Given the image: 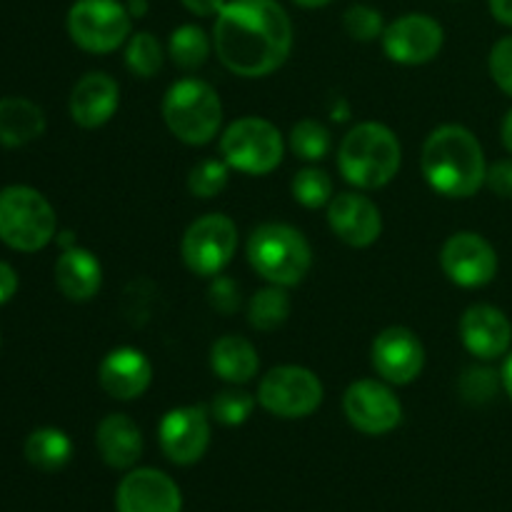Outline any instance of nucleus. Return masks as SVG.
<instances>
[{"label":"nucleus","mask_w":512,"mask_h":512,"mask_svg":"<svg viewBox=\"0 0 512 512\" xmlns=\"http://www.w3.org/2000/svg\"><path fill=\"white\" fill-rule=\"evenodd\" d=\"M213 50L238 78H268L293 50V20L278 0H228L215 15Z\"/></svg>","instance_id":"1"},{"label":"nucleus","mask_w":512,"mask_h":512,"mask_svg":"<svg viewBox=\"0 0 512 512\" xmlns=\"http://www.w3.org/2000/svg\"><path fill=\"white\" fill-rule=\"evenodd\" d=\"M230 183V165L223 158H205L195 163L188 173L190 195L200 200L218 198Z\"/></svg>","instance_id":"32"},{"label":"nucleus","mask_w":512,"mask_h":512,"mask_svg":"<svg viewBox=\"0 0 512 512\" xmlns=\"http://www.w3.org/2000/svg\"><path fill=\"white\" fill-rule=\"evenodd\" d=\"M488 5L490 13H493V18L498 20V23L512 28V0H488Z\"/></svg>","instance_id":"40"},{"label":"nucleus","mask_w":512,"mask_h":512,"mask_svg":"<svg viewBox=\"0 0 512 512\" xmlns=\"http://www.w3.org/2000/svg\"><path fill=\"white\" fill-rule=\"evenodd\" d=\"M288 148L305 163L315 165L323 158H328L333 148V135L320 120L303 118L293 125L288 135Z\"/></svg>","instance_id":"28"},{"label":"nucleus","mask_w":512,"mask_h":512,"mask_svg":"<svg viewBox=\"0 0 512 512\" xmlns=\"http://www.w3.org/2000/svg\"><path fill=\"white\" fill-rule=\"evenodd\" d=\"M500 138H503L505 150L512 155V108L508 110V115L503 118V125H500Z\"/></svg>","instance_id":"41"},{"label":"nucleus","mask_w":512,"mask_h":512,"mask_svg":"<svg viewBox=\"0 0 512 512\" xmlns=\"http://www.w3.org/2000/svg\"><path fill=\"white\" fill-rule=\"evenodd\" d=\"M95 448L108 468L133 470L143 455L140 425L125 413L105 415L95 430Z\"/></svg>","instance_id":"21"},{"label":"nucleus","mask_w":512,"mask_h":512,"mask_svg":"<svg viewBox=\"0 0 512 512\" xmlns=\"http://www.w3.org/2000/svg\"><path fill=\"white\" fill-rule=\"evenodd\" d=\"M58 230L53 205L40 190L10 185L0 193V240L20 253H38Z\"/></svg>","instance_id":"6"},{"label":"nucleus","mask_w":512,"mask_h":512,"mask_svg":"<svg viewBox=\"0 0 512 512\" xmlns=\"http://www.w3.org/2000/svg\"><path fill=\"white\" fill-rule=\"evenodd\" d=\"M290 295L283 285H265L258 293L250 295L248 300V323L258 333H273L283 328L285 320L290 318Z\"/></svg>","instance_id":"26"},{"label":"nucleus","mask_w":512,"mask_h":512,"mask_svg":"<svg viewBox=\"0 0 512 512\" xmlns=\"http://www.w3.org/2000/svg\"><path fill=\"white\" fill-rule=\"evenodd\" d=\"M440 268L458 288H485L498 275V253L493 243L473 230H460L445 240L440 250Z\"/></svg>","instance_id":"12"},{"label":"nucleus","mask_w":512,"mask_h":512,"mask_svg":"<svg viewBox=\"0 0 512 512\" xmlns=\"http://www.w3.org/2000/svg\"><path fill=\"white\" fill-rule=\"evenodd\" d=\"M503 388V378L490 365H470L458 380L460 398L470 405H488Z\"/></svg>","instance_id":"33"},{"label":"nucleus","mask_w":512,"mask_h":512,"mask_svg":"<svg viewBox=\"0 0 512 512\" xmlns=\"http://www.w3.org/2000/svg\"><path fill=\"white\" fill-rule=\"evenodd\" d=\"M295 5H300V8L305 10H315V8H325V5H330L333 0H293Z\"/></svg>","instance_id":"45"},{"label":"nucleus","mask_w":512,"mask_h":512,"mask_svg":"<svg viewBox=\"0 0 512 512\" xmlns=\"http://www.w3.org/2000/svg\"><path fill=\"white\" fill-rule=\"evenodd\" d=\"M118 512H183V493L168 473L155 468L128 470L115 490Z\"/></svg>","instance_id":"16"},{"label":"nucleus","mask_w":512,"mask_h":512,"mask_svg":"<svg viewBox=\"0 0 512 512\" xmlns=\"http://www.w3.org/2000/svg\"><path fill=\"white\" fill-rule=\"evenodd\" d=\"M213 415L203 405H180L168 410L158 423V443L175 465H195L210 448Z\"/></svg>","instance_id":"13"},{"label":"nucleus","mask_w":512,"mask_h":512,"mask_svg":"<svg viewBox=\"0 0 512 512\" xmlns=\"http://www.w3.org/2000/svg\"><path fill=\"white\" fill-rule=\"evenodd\" d=\"M180 3L188 13L198 15V18H215L228 0H180Z\"/></svg>","instance_id":"38"},{"label":"nucleus","mask_w":512,"mask_h":512,"mask_svg":"<svg viewBox=\"0 0 512 512\" xmlns=\"http://www.w3.org/2000/svg\"><path fill=\"white\" fill-rule=\"evenodd\" d=\"M488 70L495 85L512 98V35H505L490 48Z\"/></svg>","instance_id":"36"},{"label":"nucleus","mask_w":512,"mask_h":512,"mask_svg":"<svg viewBox=\"0 0 512 512\" xmlns=\"http://www.w3.org/2000/svg\"><path fill=\"white\" fill-rule=\"evenodd\" d=\"M285 155V138L270 120L245 115L220 133V158L243 175H270Z\"/></svg>","instance_id":"7"},{"label":"nucleus","mask_w":512,"mask_h":512,"mask_svg":"<svg viewBox=\"0 0 512 512\" xmlns=\"http://www.w3.org/2000/svg\"><path fill=\"white\" fill-rule=\"evenodd\" d=\"M500 378H503V390L508 393V398L512 400V350L508 353V358H505L503 370H500Z\"/></svg>","instance_id":"42"},{"label":"nucleus","mask_w":512,"mask_h":512,"mask_svg":"<svg viewBox=\"0 0 512 512\" xmlns=\"http://www.w3.org/2000/svg\"><path fill=\"white\" fill-rule=\"evenodd\" d=\"M248 263L265 283L293 285L303 283L313 268V248L303 230L288 223H260L245 245Z\"/></svg>","instance_id":"4"},{"label":"nucleus","mask_w":512,"mask_h":512,"mask_svg":"<svg viewBox=\"0 0 512 512\" xmlns=\"http://www.w3.org/2000/svg\"><path fill=\"white\" fill-rule=\"evenodd\" d=\"M343 28L358 43H373V40L383 38L385 20L383 13L373 5L355 3L343 13Z\"/></svg>","instance_id":"34"},{"label":"nucleus","mask_w":512,"mask_h":512,"mask_svg":"<svg viewBox=\"0 0 512 512\" xmlns=\"http://www.w3.org/2000/svg\"><path fill=\"white\" fill-rule=\"evenodd\" d=\"M128 10L133 18H145L148 15V0H128Z\"/></svg>","instance_id":"44"},{"label":"nucleus","mask_w":512,"mask_h":512,"mask_svg":"<svg viewBox=\"0 0 512 512\" xmlns=\"http://www.w3.org/2000/svg\"><path fill=\"white\" fill-rule=\"evenodd\" d=\"M45 133V113L28 98H0V143L20 148Z\"/></svg>","instance_id":"24"},{"label":"nucleus","mask_w":512,"mask_h":512,"mask_svg":"<svg viewBox=\"0 0 512 512\" xmlns=\"http://www.w3.org/2000/svg\"><path fill=\"white\" fill-rule=\"evenodd\" d=\"M290 193H293L295 203H300L308 210L328 208L330 200L335 198V185L328 170L318 168V165H308V168L298 170L290 180Z\"/></svg>","instance_id":"30"},{"label":"nucleus","mask_w":512,"mask_h":512,"mask_svg":"<svg viewBox=\"0 0 512 512\" xmlns=\"http://www.w3.org/2000/svg\"><path fill=\"white\" fill-rule=\"evenodd\" d=\"M208 303L210 308L220 315L238 313L240 305H243V298H240V285L225 273L215 275V278H210Z\"/></svg>","instance_id":"35"},{"label":"nucleus","mask_w":512,"mask_h":512,"mask_svg":"<svg viewBox=\"0 0 512 512\" xmlns=\"http://www.w3.org/2000/svg\"><path fill=\"white\" fill-rule=\"evenodd\" d=\"M55 285L73 303H88L103 288V265L88 248H65L55 260Z\"/></svg>","instance_id":"22"},{"label":"nucleus","mask_w":512,"mask_h":512,"mask_svg":"<svg viewBox=\"0 0 512 512\" xmlns=\"http://www.w3.org/2000/svg\"><path fill=\"white\" fill-rule=\"evenodd\" d=\"M213 53V38L200 25L185 23L170 33L168 55L180 70H198L208 63Z\"/></svg>","instance_id":"27"},{"label":"nucleus","mask_w":512,"mask_h":512,"mask_svg":"<svg viewBox=\"0 0 512 512\" xmlns=\"http://www.w3.org/2000/svg\"><path fill=\"white\" fill-rule=\"evenodd\" d=\"M323 380L303 365L270 368L258 383V405L283 420L310 418L323 405Z\"/></svg>","instance_id":"9"},{"label":"nucleus","mask_w":512,"mask_h":512,"mask_svg":"<svg viewBox=\"0 0 512 512\" xmlns=\"http://www.w3.org/2000/svg\"><path fill=\"white\" fill-rule=\"evenodd\" d=\"M73 458V440L60 428H38L25 440V460L43 473H58Z\"/></svg>","instance_id":"25"},{"label":"nucleus","mask_w":512,"mask_h":512,"mask_svg":"<svg viewBox=\"0 0 512 512\" xmlns=\"http://www.w3.org/2000/svg\"><path fill=\"white\" fill-rule=\"evenodd\" d=\"M385 55L398 65H425L443 50L445 30L433 15L405 13L385 25L380 38Z\"/></svg>","instance_id":"14"},{"label":"nucleus","mask_w":512,"mask_h":512,"mask_svg":"<svg viewBox=\"0 0 512 512\" xmlns=\"http://www.w3.org/2000/svg\"><path fill=\"white\" fill-rule=\"evenodd\" d=\"M210 368L223 383L245 385L260 370L258 350L243 335H223L210 348Z\"/></svg>","instance_id":"23"},{"label":"nucleus","mask_w":512,"mask_h":512,"mask_svg":"<svg viewBox=\"0 0 512 512\" xmlns=\"http://www.w3.org/2000/svg\"><path fill=\"white\" fill-rule=\"evenodd\" d=\"M343 413L363 435H388L403 423V403L390 383L380 378H360L343 393Z\"/></svg>","instance_id":"11"},{"label":"nucleus","mask_w":512,"mask_h":512,"mask_svg":"<svg viewBox=\"0 0 512 512\" xmlns=\"http://www.w3.org/2000/svg\"><path fill=\"white\" fill-rule=\"evenodd\" d=\"M165 63V53L160 40L150 30H138L125 43V68L135 78H155Z\"/></svg>","instance_id":"29"},{"label":"nucleus","mask_w":512,"mask_h":512,"mask_svg":"<svg viewBox=\"0 0 512 512\" xmlns=\"http://www.w3.org/2000/svg\"><path fill=\"white\" fill-rule=\"evenodd\" d=\"M120 105V85L113 75L103 70L85 73L70 93V118L75 125L85 130L103 128L108 120H113L115 110Z\"/></svg>","instance_id":"20"},{"label":"nucleus","mask_w":512,"mask_h":512,"mask_svg":"<svg viewBox=\"0 0 512 512\" xmlns=\"http://www.w3.org/2000/svg\"><path fill=\"white\" fill-rule=\"evenodd\" d=\"M420 168L435 193L450 200H465L478 195L485 185L488 160L473 130L445 123L425 138Z\"/></svg>","instance_id":"2"},{"label":"nucleus","mask_w":512,"mask_h":512,"mask_svg":"<svg viewBox=\"0 0 512 512\" xmlns=\"http://www.w3.org/2000/svg\"><path fill=\"white\" fill-rule=\"evenodd\" d=\"M328 225L350 248H370L383 235V213L368 195L348 190L328 203Z\"/></svg>","instance_id":"17"},{"label":"nucleus","mask_w":512,"mask_h":512,"mask_svg":"<svg viewBox=\"0 0 512 512\" xmlns=\"http://www.w3.org/2000/svg\"><path fill=\"white\" fill-rule=\"evenodd\" d=\"M165 128L185 145L213 143L223 128V100L218 90L200 78H180L165 90L163 105Z\"/></svg>","instance_id":"5"},{"label":"nucleus","mask_w":512,"mask_h":512,"mask_svg":"<svg viewBox=\"0 0 512 512\" xmlns=\"http://www.w3.org/2000/svg\"><path fill=\"white\" fill-rule=\"evenodd\" d=\"M15 293H18V275L8 263L0 260V305L8 303Z\"/></svg>","instance_id":"39"},{"label":"nucleus","mask_w":512,"mask_h":512,"mask_svg":"<svg viewBox=\"0 0 512 512\" xmlns=\"http://www.w3.org/2000/svg\"><path fill=\"white\" fill-rule=\"evenodd\" d=\"M238 250V225L225 213H208L193 220L180 240L185 268L198 278L225 273Z\"/></svg>","instance_id":"10"},{"label":"nucleus","mask_w":512,"mask_h":512,"mask_svg":"<svg viewBox=\"0 0 512 512\" xmlns=\"http://www.w3.org/2000/svg\"><path fill=\"white\" fill-rule=\"evenodd\" d=\"M330 115H333V120H340V123H343V120H348L350 110H348V103H345V98H340L338 95V103L330 108Z\"/></svg>","instance_id":"43"},{"label":"nucleus","mask_w":512,"mask_h":512,"mask_svg":"<svg viewBox=\"0 0 512 512\" xmlns=\"http://www.w3.org/2000/svg\"><path fill=\"white\" fill-rule=\"evenodd\" d=\"M403 165L398 135L378 120L353 125L338 148V170L358 190H380L393 183Z\"/></svg>","instance_id":"3"},{"label":"nucleus","mask_w":512,"mask_h":512,"mask_svg":"<svg viewBox=\"0 0 512 512\" xmlns=\"http://www.w3.org/2000/svg\"><path fill=\"white\" fill-rule=\"evenodd\" d=\"M98 383L108 398L130 403L148 393L153 385V363L133 345L113 348L98 365Z\"/></svg>","instance_id":"19"},{"label":"nucleus","mask_w":512,"mask_h":512,"mask_svg":"<svg viewBox=\"0 0 512 512\" xmlns=\"http://www.w3.org/2000/svg\"><path fill=\"white\" fill-rule=\"evenodd\" d=\"M65 28L80 50L108 55L128 43L133 35V15L123 0H75Z\"/></svg>","instance_id":"8"},{"label":"nucleus","mask_w":512,"mask_h":512,"mask_svg":"<svg viewBox=\"0 0 512 512\" xmlns=\"http://www.w3.org/2000/svg\"><path fill=\"white\" fill-rule=\"evenodd\" d=\"M485 185H488L490 193L498 195V198L512 200V158L498 160V163L488 165Z\"/></svg>","instance_id":"37"},{"label":"nucleus","mask_w":512,"mask_h":512,"mask_svg":"<svg viewBox=\"0 0 512 512\" xmlns=\"http://www.w3.org/2000/svg\"><path fill=\"white\" fill-rule=\"evenodd\" d=\"M370 363L380 380L390 385H410L425 368V345L405 325H390L375 335Z\"/></svg>","instance_id":"15"},{"label":"nucleus","mask_w":512,"mask_h":512,"mask_svg":"<svg viewBox=\"0 0 512 512\" xmlns=\"http://www.w3.org/2000/svg\"><path fill=\"white\" fill-rule=\"evenodd\" d=\"M255 405H258V398L248 393L243 385H228V388L215 395L208 410L215 423L225 425V428H238V425L248 423Z\"/></svg>","instance_id":"31"},{"label":"nucleus","mask_w":512,"mask_h":512,"mask_svg":"<svg viewBox=\"0 0 512 512\" xmlns=\"http://www.w3.org/2000/svg\"><path fill=\"white\" fill-rule=\"evenodd\" d=\"M458 333L463 348L483 363L510 353L512 323L503 310L490 303L470 305L460 318Z\"/></svg>","instance_id":"18"}]
</instances>
